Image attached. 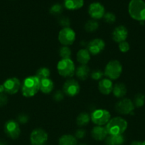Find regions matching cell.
<instances>
[{"label": "cell", "instance_id": "11", "mask_svg": "<svg viewBox=\"0 0 145 145\" xmlns=\"http://www.w3.org/2000/svg\"><path fill=\"white\" fill-rule=\"evenodd\" d=\"M48 140V134L45 130L37 128L33 130L30 136V140L32 145H43Z\"/></svg>", "mask_w": 145, "mask_h": 145}, {"label": "cell", "instance_id": "24", "mask_svg": "<svg viewBox=\"0 0 145 145\" xmlns=\"http://www.w3.org/2000/svg\"><path fill=\"white\" fill-rule=\"evenodd\" d=\"M59 145H77V140L71 135H65L59 139Z\"/></svg>", "mask_w": 145, "mask_h": 145}, {"label": "cell", "instance_id": "6", "mask_svg": "<svg viewBox=\"0 0 145 145\" xmlns=\"http://www.w3.org/2000/svg\"><path fill=\"white\" fill-rule=\"evenodd\" d=\"M111 115L108 110L105 109H97L94 110L90 116V119L94 124L98 126H103L107 124L110 120Z\"/></svg>", "mask_w": 145, "mask_h": 145}, {"label": "cell", "instance_id": "21", "mask_svg": "<svg viewBox=\"0 0 145 145\" xmlns=\"http://www.w3.org/2000/svg\"><path fill=\"white\" fill-rule=\"evenodd\" d=\"M84 5V0H64V7L68 10H78Z\"/></svg>", "mask_w": 145, "mask_h": 145}, {"label": "cell", "instance_id": "14", "mask_svg": "<svg viewBox=\"0 0 145 145\" xmlns=\"http://www.w3.org/2000/svg\"><path fill=\"white\" fill-rule=\"evenodd\" d=\"M105 48V43L102 39L95 38L92 40L88 44V50L90 54L93 55H98Z\"/></svg>", "mask_w": 145, "mask_h": 145}, {"label": "cell", "instance_id": "4", "mask_svg": "<svg viewBox=\"0 0 145 145\" xmlns=\"http://www.w3.org/2000/svg\"><path fill=\"white\" fill-rule=\"evenodd\" d=\"M122 72V66L118 60H112L107 63L104 74L111 80H115L120 76Z\"/></svg>", "mask_w": 145, "mask_h": 145}, {"label": "cell", "instance_id": "18", "mask_svg": "<svg viewBox=\"0 0 145 145\" xmlns=\"http://www.w3.org/2000/svg\"><path fill=\"white\" fill-rule=\"evenodd\" d=\"M53 82L52 80L50 79L49 78L40 80L39 90H41V91L42 92V93L48 94V93H51V92L52 91L53 89Z\"/></svg>", "mask_w": 145, "mask_h": 145}, {"label": "cell", "instance_id": "9", "mask_svg": "<svg viewBox=\"0 0 145 145\" xmlns=\"http://www.w3.org/2000/svg\"><path fill=\"white\" fill-rule=\"evenodd\" d=\"M80 89V88L78 82L75 79H70L64 83L63 86V92L64 94L70 97H73L79 93Z\"/></svg>", "mask_w": 145, "mask_h": 145}, {"label": "cell", "instance_id": "17", "mask_svg": "<svg viewBox=\"0 0 145 145\" xmlns=\"http://www.w3.org/2000/svg\"><path fill=\"white\" fill-rule=\"evenodd\" d=\"M91 135L92 138L97 141H102V140H105L107 135L106 127H104L102 126H95L92 128Z\"/></svg>", "mask_w": 145, "mask_h": 145}, {"label": "cell", "instance_id": "34", "mask_svg": "<svg viewBox=\"0 0 145 145\" xmlns=\"http://www.w3.org/2000/svg\"><path fill=\"white\" fill-rule=\"evenodd\" d=\"M53 99L55 101L60 102L61 101L63 100L64 99V93L61 91L58 90L55 92V93L53 94Z\"/></svg>", "mask_w": 145, "mask_h": 145}, {"label": "cell", "instance_id": "32", "mask_svg": "<svg viewBox=\"0 0 145 145\" xmlns=\"http://www.w3.org/2000/svg\"><path fill=\"white\" fill-rule=\"evenodd\" d=\"M104 72H102V71L100 70V69H97V70L93 71L91 74V78H92L93 80H101L102 79L104 76Z\"/></svg>", "mask_w": 145, "mask_h": 145}, {"label": "cell", "instance_id": "43", "mask_svg": "<svg viewBox=\"0 0 145 145\" xmlns=\"http://www.w3.org/2000/svg\"><path fill=\"white\" fill-rule=\"evenodd\" d=\"M144 144H145V141H144Z\"/></svg>", "mask_w": 145, "mask_h": 145}, {"label": "cell", "instance_id": "1", "mask_svg": "<svg viewBox=\"0 0 145 145\" xmlns=\"http://www.w3.org/2000/svg\"><path fill=\"white\" fill-rule=\"evenodd\" d=\"M40 89V79L36 76H28L24 80L21 86V93L24 97L35 96Z\"/></svg>", "mask_w": 145, "mask_h": 145}, {"label": "cell", "instance_id": "10", "mask_svg": "<svg viewBox=\"0 0 145 145\" xmlns=\"http://www.w3.org/2000/svg\"><path fill=\"white\" fill-rule=\"evenodd\" d=\"M4 132L6 135L10 138H18L21 133L19 124L15 120H8L4 125Z\"/></svg>", "mask_w": 145, "mask_h": 145}, {"label": "cell", "instance_id": "19", "mask_svg": "<svg viewBox=\"0 0 145 145\" xmlns=\"http://www.w3.org/2000/svg\"><path fill=\"white\" fill-rule=\"evenodd\" d=\"M77 61L81 65H87L90 59V53L86 49H81L77 52Z\"/></svg>", "mask_w": 145, "mask_h": 145}, {"label": "cell", "instance_id": "33", "mask_svg": "<svg viewBox=\"0 0 145 145\" xmlns=\"http://www.w3.org/2000/svg\"><path fill=\"white\" fill-rule=\"evenodd\" d=\"M58 23H59L60 25L63 26V28H68L71 24V21L68 17L61 16L58 20Z\"/></svg>", "mask_w": 145, "mask_h": 145}, {"label": "cell", "instance_id": "40", "mask_svg": "<svg viewBox=\"0 0 145 145\" xmlns=\"http://www.w3.org/2000/svg\"><path fill=\"white\" fill-rule=\"evenodd\" d=\"M4 92V87L3 84H0V93H3Z\"/></svg>", "mask_w": 145, "mask_h": 145}, {"label": "cell", "instance_id": "29", "mask_svg": "<svg viewBox=\"0 0 145 145\" xmlns=\"http://www.w3.org/2000/svg\"><path fill=\"white\" fill-rule=\"evenodd\" d=\"M63 6L60 4H55L50 8V14L53 16L60 15L63 12Z\"/></svg>", "mask_w": 145, "mask_h": 145}, {"label": "cell", "instance_id": "41", "mask_svg": "<svg viewBox=\"0 0 145 145\" xmlns=\"http://www.w3.org/2000/svg\"><path fill=\"white\" fill-rule=\"evenodd\" d=\"M0 145H7V143L3 140H0Z\"/></svg>", "mask_w": 145, "mask_h": 145}, {"label": "cell", "instance_id": "7", "mask_svg": "<svg viewBox=\"0 0 145 145\" xmlns=\"http://www.w3.org/2000/svg\"><path fill=\"white\" fill-rule=\"evenodd\" d=\"M75 40V33L72 28H63L58 33V40L63 46L72 45Z\"/></svg>", "mask_w": 145, "mask_h": 145}, {"label": "cell", "instance_id": "44", "mask_svg": "<svg viewBox=\"0 0 145 145\" xmlns=\"http://www.w3.org/2000/svg\"><path fill=\"white\" fill-rule=\"evenodd\" d=\"M43 145H44V144H43Z\"/></svg>", "mask_w": 145, "mask_h": 145}, {"label": "cell", "instance_id": "20", "mask_svg": "<svg viewBox=\"0 0 145 145\" xmlns=\"http://www.w3.org/2000/svg\"><path fill=\"white\" fill-rule=\"evenodd\" d=\"M90 68L86 65H81L75 69V75L80 80H85L90 74Z\"/></svg>", "mask_w": 145, "mask_h": 145}, {"label": "cell", "instance_id": "22", "mask_svg": "<svg viewBox=\"0 0 145 145\" xmlns=\"http://www.w3.org/2000/svg\"><path fill=\"white\" fill-rule=\"evenodd\" d=\"M125 142V137L120 135H109L105 139L106 145H122Z\"/></svg>", "mask_w": 145, "mask_h": 145}, {"label": "cell", "instance_id": "39", "mask_svg": "<svg viewBox=\"0 0 145 145\" xmlns=\"http://www.w3.org/2000/svg\"><path fill=\"white\" fill-rule=\"evenodd\" d=\"M131 145H145L144 144V142H139V141H134L132 142Z\"/></svg>", "mask_w": 145, "mask_h": 145}, {"label": "cell", "instance_id": "28", "mask_svg": "<svg viewBox=\"0 0 145 145\" xmlns=\"http://www.w3.org/2000/svg\"><path fill=\"white\" fill-rule=\"evenodd\" d=\"M145 103V96L142 93H138L135 96L134 99L133 103L135 107L141 108L144 105Z\"/></svg>", "mask_w": 145, "mask_h": 145}, {"label": "cell", "instance_id": "8", "mask_svg": "<svg viewBox=\"0 0 145 145\" xmlns=\"http://www.w3.org/2000/svg\"><path fill=\"white\" fill-rule=\"evenodd\" d=\"M135 106L133 101L129 99H123L115 105V110L117 112L122 115L132 114Z\"/></svg>", "mask_w": 145, "mask_h": 145}, {"label": "cell", "instance_id": "3", "mask_svg": "<svg viewBox=\"0 0 145 145\" xmlns=\"http://www.w3.org/2000/svg\"><path fill=\"white\" fill-rule=\"evenodd\" d=\"M105 127L109 135H120L127 128V122L122 118L115 117L110 119Z\"/></svg>", "mask_w": 145, "mask_h": 145}, {"label": "cell", "instance_id": "42", "mask_svg": "<svg viewBox=\"0 0 145 145\" xmlns=\"http://www.w3.org/2000/svg\"><path fill=\"white\" fill-rule=\"evenodd\" d=\"M79 145H87V144H79Z\"/></svg>", "mask_w": 145, "mask_h": 145}, {"label": "cell", "instance_id": "38", "mask_svg": "<svg viewBox=\"0 0 145 145\" xmlns=\"http://www.w3.org/2000/svg\"><path fill=\"white\" fill-rule=\"evenodd\" d=\"M8 102V98L4 93H0V108L5 106Z\"/></svg>", "mask_w": 145, "mask_h": 145}, {"label": "cell", "instance_id": "25", "mask_svg": "<svg viewBox=\"0 0 145 145\" xmlns=\"http://www.w3.org/2000/svg\"><path fill=\"white\" fill-rule=\"evenodd\" d=\"M90 120L91 119L90 115L88 113L83 112V113H80L79 116L77 118L76 122L78 126H85L89 123Z\"/></svg>", "mask_w": 145, "mask_h": 145}, {"label": "cell", "instance_id": "15", "mask_svg": "<svg viewBox=\"0 0 145 145\" xmlns=\"http://www.w3.org/2000/svg\"><path fill=\"white\" fill-rule=\"evenodd\" d=\"M128 36V31L124 25H119L114 29L112 32V39L116 42L125 41Z\"/></svg>", "mask_w": 145, "mask_h": 145}, {"label": "cell", "instance_id": "35", "mask_svg": "<svg viewBox=\"0 0 145 145\" xmlns=\"http://www.w3.org/2000/svg\"><path fill=\"white\" fill-rule=\"evenodd\" d=\"M129 44L127 41H123L122 42H119V49L122 52H127L129 50Z\"/></svg>", "mask_w": 145, "mask_h": 145}, {"label": "cell", "instance_id": "5", "mask_svg": "<svg viewBox=\"0 0 145 145\" xmlns=\"http://www.w3.org/2000/svg\"><path fill=\"white\" fill-rule=\"evenodd\" d=\"M57 69L61 76L63 77H71L75 72L73 62L71 59H62L57 65Z\"/></svg>", "mask_w": 145, "mask_h": 145}, {"label": "cell", "instance_id": "30", "mask_svg": "<svg viewBox=\"0 0 145 145\" xmlns=\"http://www.w3.org/2000/svg\"><path fill=\"white\" fill-rule=\"evenodd\" d=\"M60 56L62 59H70L71 56V50L68 46H63L59 50Z\"/></svg>", "mask_w": 145, "mask_h": 145}, {"label": "cell", "instance_id": "23", "mask_svg": "<svg viewBox=\"0 0 145 145\" xmlns=\"http://www.w3.org/2000/svg\"><path fill=\"white\" fill-rule=\"evenodd\" d=\"M114 96L116 98L120 99L123 98L127 93V87L124 84L117 83L113 86V89H112Z\"/></svg>", "mask_w": 145, "mask_h": 145}, {"label": "cell", "instance_id": "37", "mask_svg": "<svg viewBox=\"0 0 145 145\" xmlns=\"http://www.w3.org/2000/svg\"><path fill=\"white\" fill-rule=\"evenodd\" d=\"M85 135H86V133H85L83 129H79V130H77L76 132H75V137L78 139H82L85 137Z\"/></svg>", "mask_w": 145, "mask_h": 145}, {"label": "cell", "instance_id": "2", "mask_svg": "<svg viewBox=\"0 0 145 145\" xmlns=\"http://www.w3.org/2000/svg\"><path fill=\"white\" fill-rule=\"evenodd\" d=\"M128 12L133 19L145 21V1L143 0H131L128 6Z\"/></svg>", "mask_w": 145, "mask_h": 145}, {"label": "cell", "instance_id": "13", "mask_svg": "<svg viewBox=\"0 0 145 145\" xmlns=\"http://www.w3.org/2000/svg\"><path fill=\"white\" fill-rule=\"evenodd\" d=\"M88 14L93 19H100L105 15V7L100 3L93 2L89 6Z\"/></svg>", "mask_w": 145, "mask_h": 145}, {"label": "cell", "instance_id": "36", "mask_svg": "<svg viewBox=\"0 0 145 145\" xmlns=\"http://www.w3.org/2000/svg\"><path fill=\"white\" fill-rule=\"evenodd\" d=\"M17 123L19 124H26L28 121V116L26 114H20L17 118Z\"/></svg>", "mask_w": 145, "mask_h": 145}, {"label": "cell", "instance_id": "31", "mask_svg": "<svg viewBox=\"0 0 145 145\" xmlns=\"http://www.w3.org/2000/svg\"><path fill=\"white\" fill-rule=\"evenodd\" d=\"M103 18L105 22L108 23V24H113V23H115V21H116V16H115V14L112 12L105 13Z\"/></svg>", "mask_w": 145, "mask_h": 145}, {"label": "cell", "instance_id": "16", "mask_svg": "<svg viewBox=\"0 0 145 145\" xmlns=\"http://www.w3.org/2000/svg\"><path fill=\"white\" fill-rule=\"evenodd\" d=\"M98 89L100 92L104 95H109L113 89V84L111 79H102L98 84Z\"/></svg>", "mask_w": 145, "mask_h": 145}, {"label": "cell", "instance_id": "27", "mask_svg": "<svg viewBox=\"0 0 145 145\" xmlns=\"http://www.w3.org/2000/svg\"><path fill=\"white\" fill-rule=\"evenodd\" d=\"M50 74H51V72H50L49 69L46 67H41L38 69V70L36 72V76L40 80H42V79H47L49 77Z\"/></svg>", "mask_w": 145, "mask_h": 145}, {"label": "cell", "instance_id": "26", "mask_svg": "<svg viewBox=\"0 0 145 145\" xmlns=\"http://www.w3.org/2000/svg\"><path fill=\"white\" fill-rule=\"evenodd\" d=\"M85 30L87 32H94L99 28V24L95 19L89 20L85 24Z\"/></svg>", "mask_w": 145, "mask_h": 145}, {"label": "cell", "instance_id": "12", "mask_svg": "<svg viewBox=\"0 0 145 145\" xmlns=\"http://www.w3.org/2000/svg\"><path fill=\"white\" fill-rule=\"evenodd\" d=\"M3 85L4 87V92L10 95L16 93L21 88V82L19 79L16 77L7 79L4 82Z\"/></svg>", "mask_w": 145, "mask_h": 145}]
</instances>
